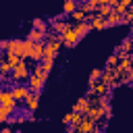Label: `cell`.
<instances>
[{"label":"cell","mask_w":133,"mask_h":133,"mask_svg":"<svg viewBox=\"0 0 133 133\" xmlns=\"http://www.w3.org/2000/svg\"><path fill=\"white\" fill-rule=\"evenodd\" d=\"M46 79H48V71H46L42 64L33 66V73L29 75V89H31V91H42Z\"/></svg>","instance_id":"obj_1"},{"label":"cell","mask_w":133,"mask_h":133,"mask_svg":"<svg viewBox=\"0 0 133 133\" xmlns=\"http://www.w3.org/2000/svg\"><path fill=\"white\" fill-rule=\"evenodd\" d=\"M29 66L21 60L15 69H12V73H10V83H19V81H25V79H29Z\"/></svg>","instance_id":"obj_2"},{"label":"cell","mask_w":133,"mask_h":133,"mask_svg":"<svg viewBox=\"0 0 133 133\" xmlns=\"http://www.w3.org/2000/svg\"><path fill=\"white\" fill-rule=\"evenodd\" d=\"M60 37H62V46H66V48H75L77 44H79V33L71 27V29H66L64 33H60Z\"/></svg>","instance_id":"obj_3"},{"label":"cell","mask_w":133,"mask_h":133,"mask_svg":"<svg viewBox=\"0 0 133 133\" xmlns=\"http://www.w3.org/2000/svg\"><path fill=\"white\" fill-rule=\"evenodd\" d=\"M108 91H110V85L102 79L96 81L94 85H89V96H108Z\"/></svg>","instance_id":"obj_4"},{"label":"cell","mask_w":133,"mask_h":133,"mask_svg":"<svg viewBox=\"0 0 133 133\" xmlns=\"http://www.w3.org/2000/svg\"><path fill=\"white\" fill-rule=\"evenodd\" d=\"M0 104L6 106V108H10V110L17 108V100H15V96H12L10 89H0Z\"/></svg>","instance_id":"obj_5"},{"label":"cell","mask_w":133,"mask_h":133,"mask_svg":"<svg viewBox=\"0 0 133 133\" xmlns=\"http://www.w3.org/2000/svg\"><path fill=\"white\" fill-rule=\"evenodd\" d=\"M29 58L31 60H44V42H31Z\"/></svg>","instance_id":"obj_6"},{"label":"cell","mask_w":133,"mask_h":133,"mask_svg":"<svg viewBox=\"0 0 133 133\" xmlns=\"http://www.w3.org/2000/svg\"><path fill=\"white\" fill-rule=\"evenodd\" d=\"M131 50H133V37H127L116 50H114V54L118 56V58H123V56H129L131 54Z\"/></svg>","instance_id":"obj_7"},{"label":"cell","mask_w":133,"mask_h":133,"mask_svg":"<svg viewBox=\"0 0 133 133\" xmlns=\"http://www.w3.org/2000/svg\"><path fill=\"white\" fill-rule=\"evenodd\" d=\"M10 91H12V96H15V100H17V102H23V100L29 96V91H31V89H29V85H15Z\"/></svg>","instance_id":"obj_8"},{"label":"cell","mask_w":133,"mask_h":133,"mask_svg":"<svg viewBox=\"0 0 133 133\" xmlns=\"http://www.w3.org/2000/svg\"><path fill=\"white\" fill-rule=\"evenodd\" d=\"M89 23H91V29H104V27H108L106 17H102V15H98V12H94V15H91Z\"/></svg>","instance_id":"obj_9"},{"label":"cell","mask_w":133,"mask_h":133,"mask_svg":"<svg viewBox=\"0 0 133 133\" xmlns=\"http://www.w3.org/2000/svg\"><path fill=\"white\" fill-rule=\"evenodd\" d=\"M25 102H27L29 112H33V110L37 108V104H39V91H29V96L25 98Z\"/></svg>","instance_id":"obj_10"},{"label":"cell","mask_w":133,"mask_h":133,"mask_svg":"<svg viewBox=\"0 0 133 133\" xmlns=\"http://www.w3.org/2000/svg\"><path fill=\"white\" fill-rule=\"evenodd\" d=\"M46 33H48V31H42V29H35V27H33L31 33L27 35V39H29V42H46Z\"/></svg>","instance_id":"obj_11"},{"label":"cell","mask_w":133,"mask_h":133,"mask_svg":"<svg viewBox=\"0 0 133 133\" xmlns=\"http://www.w3.org/2000/svg\"><path fill=\"white\" fill-rule=\"evenodd\" d=\"M73 29L79 33V37H83V35L91 29V23H89V21H81V23H75V25H73Z\"/></svg>","instance_id":"obj_12"},{"label":"cell","mask_w":133,"mask_h":133,"mask_svg":"<svg viewBox=\"0 0 133 133\" xmlns=\"http://www.w3.org/2000/svg\"><path fill=\"white\" fill-rule=\"evenodd\" d=\"M89 104H91V102H89L87 98H81V100H77V104H75V108H73V110H75V112L85 114V112L89 110Z\"/></svg>","instance_id":"obj_13"},{"label":"cell","mask_w":133,"mask_h":133,"mask_svg":"<svg viewBox=\"0 0 133 133\" xmlns=\"http://www.w3.org/2000/svg\"><path fill=\"white\" fill-rule=\"evenodd\" d=\"M0 73H2V79L10 77V73H12V66L8 64V60H6V58H2V60H0Z\"/></svg>","instance_id":"obj_14"},{"label":"cell","mask_w":133,"mask_h":133,"mask_svg":"<svg viewBox=\"0 0 133 133\" xmlns=\"http://www.w3.org/2000/svg\"><path fill=\"white\" fill-rule=\"evenodd\" d=\"M106 21H108V27H112V25H118V23H123V15L114 10L112 15H108V17H106Z\"/></svg>","instance_id":"obj_15"},{"label":"cell","mask_w":133,"mask_h":133,"mask_svg":"<svg viewBox=\"0 0 133 133\" xmlns=\"http://www.w3.org/2000/svg\"><path fill=\"white\" fill-rule=\"evenodd\" d=\"M62 6H64V12H66V15H73V12L79 8V2H77V0H64Z\"/></svg>","instance_id":"obj_16"},{"label":"cell","mask_w":133,"mask_h":133,"mask_svg":"<svg viewBox=\"0 0 133 133\" xmlns=\"http://www.w3.org/2000/svg\"><path fill=\"white\" fill-rule=\"evenodd\" d=\"M6 60H8V64H10L12 69H15V66H17V64H19V62H21L23 58H21L19 54H12V52H6Z\"/></svg>","instance_id":"obj_17"},{"label":"cell","mask_w":133,"mask_h":133,"mask_svg":"<svg viewBox=\"0 0 133 133\" xmlns=\"http://www.w3.org/2000/svg\"><path fill=\"white\" fill-rule=\"evenodd\" d=\"M98 15H102V17H108V15H112L114 12V6H110V4H106V6H98V10H96Z\"/></svg>","instance_id":"obj_18"},{"label":"cell","mask_w":133,"mask_h":133,"mask_svg":"<svg viewBox=\"0 0 133 133\" xmlns=\"http://www.w3.org/2000/svg\"><path fill=\"white\" fill-rule=\"evenodd\" d=\"M15 110H10V108H6V106H2L0 104V123H6L8 121V114H12Z\"/></svg>","instance_id":"obj_19"},{"label":"cell","mask_w":133,"mask_h":133,"mask_svg":"<svg viewBox=\"0 0 133 133\" xmlns=\"http://www.w3.org/2000/svg\"><path fill=\"white\" fill-rule=\"evenodd\" d=\"M102 73H104L102 69H94V71H91V75H89V85H94L98 79H102Z\"/></svg>","instance_id":"obj_20"},{"label":"cell","mask_w":133,"mask_h":133,"mask_svg":"<svg viewBox=\"0 0 133 133\" xmlns=\"http://www.w3.org/2000/svg\"><path fill=\"white\" fill-rule=\"evenodd\" d=\"M118 60H121V58H118L116 54H112V56H110V58L106 60V66H108V69H114V66L118 64Z\"/></svg>","instance_id":"obj_21"},{"label":"cell","mask_w":133,"mask_h":133,"mask_svg":"<svg viewBox=\"0 0 133 133\" xmlns=\"http://www.w3.org/2000/svg\"><path fill=\"white\" fill-rule=\"evenodd\" d=\"M33 27H35V29H42V31H48V25H46L42 19H35V21H33Z\"/></svg>","instance_id":"obj_22"},{"label":"cell","mask_w":133,"mask_h":133,"mask_svg":"<svg viewBox=\"0 0 133 133\" xmlns=\"http://www.w3.org/2000/svg\"><path fill=\"white\" fill-rule=\"evenodd\" d=\"M73 114H75V112H69V114H64V116H62V123H64V125H71V123H73Z\"/></svg>","instance_id":"obj_23"},{"label":"cell","mask_w":133,"mask_h":133,"mask_svg":"<svg viewBox=\"0 0 133 133\" xmlns=\"http://www.w3.org/2000/svg\"><path fill=\"white\" fill-rule=\"evenodd\" d=\"M6 46H8V42H0V50H4V52H6Z\"/></svg>","instance_id":"obj_24"},{"label":"cell","mask_w":133,"mask_h":133,"mask_svg":"<svg viewBox=\"0 0 133 133\" xmlns=\"http://www.w3.org/2000/svg\"><path fill=\"white\" fill-rule=\"evenodd\" d=\"M0 133H12V131H10V129H8V127H4V129H2V131H0Z\"/></svg>","instance_id":"obj_25"},{"label":"cell","mask_w":133,"mask_h":133,"mask_svg":"<svg viewBox=\"0 0 133 133\" xmlns=\"http://www.w3.org/2000/svg\"><path fill=\"white\" fill-rule=\"evenodd\" d=\"M0 81H2V73H0Z\"/></svg>","instance_id":"obj_26"}]
</instances>
